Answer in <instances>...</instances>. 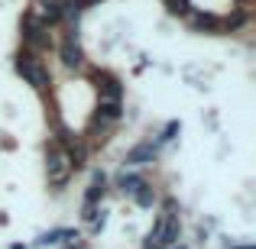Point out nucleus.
I'll return each instance as SVG.
<instances>
[{
    "label": "nucleus",
    "instance_id": "obj_15",
    "mask_svg": "<svg viewBox=\"0 0 256 249\" xmlns=\"http://www.w3.org/2000/svg\"><path fill=\"white\" fill-rule=\"evenodd\" d=\"M107 133H110V123H100V120H91V126H88V136H91L94 146L107 143Z\"/></svg>",
    "mask_w": 256,
    "mask_h": 249
},
{
    "label": "nucleus",
    "instance_id": "obj_14",
    "mask_svg": "<svg viewBox=\"0 0 256 249\" xmlns=\"http://www.w3.org/2000/svg\"><path fill=\"white\" fill-rule=\"evenodd\" d=\"M140 181H143V175H136V172H126V168L117 175V188H120L124 194H133V191L140 188Z\"/></svg>",
    "mask_w": 256,
    "mask_h": 249
},
{
    "label": "nucleus",
    "instance_id": "obj_22",
    "mask_svg": "<svg viewBox=\"0 0 256 249\" xmlns=\"http://www.w3.org/2000/svg\"><path fill=\"white\" fill-rule=\"evenodd\" d=\"M240 3H246V0H240Z\"/></svg>",
    "mask_w": 256,
    "mask_h": 249
},
{
    "label": "nucleus",
    "instance_id": "obj_2",
    "mask_svg": "<svg viewBox=\"0 0 256 249\" xmlns=\"http://www.w3.org/2000/svg\"><path fill=\"white\" fill-rule=\"evenodd\" d=\"M20 39H23V49L36 52V55H42V52L56 49V39H52V32L46 29V26L39 23V19L32 16L30 10L23 13V23H20Z\"/></svg>",
    "mask_w": 256,
    "mask_h": 249
},
{
    "label": "nucleus",
    "instance_id": "obj_9",
    "mask_svg": "<svg viewBox=\"0 0 256 249\" xmlns=\"http://www.w3.org/2000/svg\"><path fill=\"white\" fill-rule=\"evenodd\" d=\"M58 58H62L65 68H84L82 42H62V45H58Z\"/></svg>",
    "mask_w": 256,
    "mask_h": 249
},
{
    "label": "nucleus",
    "instance_id": "obj_20",
    "mask_svg": "<svg viewBox=\"0 0 256 249\" xmlns=\"http://www.w3.org/2000/svg\"><path fill=\"white\" fill-rule=\"evenodd\" d=\"M65 249H84V246H78V243H68V246H65Z\"/></svg>",
    "mask_w": 256,
    "mask_h": 249
},
{
    "label": "nucleus",
    "instance_id": "obj_5",
    "mask_svg": "<svg viewBox=\"0 0 256 249\" xmlns=\"http://www.w3.org/2000/svg\"><path fill=\"white\" fill-rule=\"evenodd\" d=\"M91 81H94V87H98L100 97H107V100H120V97H124V84H120V78H114L110 71L94 68L91 71Z\"/></svg>",
    "mask_w": 256,
    "mask_h": 249
},
{
    "label": "nucleus",
    "instance_id": "obj_11",
    "mask_svg": "<svg viewBox=\"0 0 256 249\" xmlns=\"http://www.w3.org/2000/svg\"><path fill=\"white\" fill-rule=\"evenodd\" d=\"M104 194H107V175L98 168V172L91 175L88 191H84V204H100V201H104Z\"/></svg>",
    "mask_w": 256,
    "mask_h": 249
},
{
    "label": "nucleus",
    "instance_id": "obj_6",
    "mask_svg": "<svg viewBox=\"0 0 256 249\" xmlns=\"http://www.w3.org/2000/svg\"><path fill=\"white\" fill-rule=\"evenodd\" d=\"M159 156V146L156 143H136L130 152L124 156V165L126 168H143V165H152Z\"/></svg>",
    "mask_w": 256,
    "mask_h": 249
},
{
    "label": "nucleus",
    "instance_id": "obj_1",
    "mask_svg": "<svg viewBox=\"0 0 256 249\" xmlns=\"http://www.w3.org/2000/svg\"><path fill=\"white\" fill-rule=\"evenodd\" d=\"M13 68H16V75L23 78V81L30 84L32 91H39V94L49 91V84H52V71H49V65H46L42 58L36 55V52L20 49V52H16V58H13Z\"/></svg>",
    "mask_w": 256,
    "mask_h": 249
},
{
    "label": "nucleus",
    "instance_id": "obj_4",
    "mask_svg": "<svg viewBox=\"0 0 256 249\" xmlns=\"http://www.w3.org/2000/svg\"><path fill=\"white\" fill-rule=\"evenodd\" d=\"M68 178H72V162H68V156H65L62 146L52 143L49 149H46V181H49V188L62 191V188L68 185Z\"/></svg>",
    "mask_w": 256,
    "mask_h": 249
},
{
    "label": "nucleus",
    "instance_id": "obj_12",
    "mask_svg": "<svg viewBox=\"0 0 256 249\" xmlns=\"http://www.w3.org/2000/svg\"><path fill=\"white\" fill-rule=\"evenodd\" d=\"M130 198H133V204H136V207H143V211H146V207H152V204L159 201V194H156V188H152L150 181L143 178V181H140V188L130 194Z\"/></svg>",
    "mask_w": 256,
    "mask_h": 249
},
{
    "label": "nucleus",
    "instance_id": "obj_13",
    "mask_svg": "<svg viewBox=\"0 0 256 249\" xmlns=\"http://www.w3.org/2000/svg\"><path fill=\"white\" fill-rule=\"evenodd\" d=\"M39 243L49 246V243H78V233L75 230H49L39 237Z\"/></svg>",
    "mask_w": 256,
    "mask_h": 249
},
{
    "label": "nucleus",
    "instance_id": "obj_10",
    "mask_svg": "<svg viewBox=\"0 0 256 249\" xmlns=\"http://www.w3.org/2000/svg\"><path fill=\"white\" fill-rule=\"evenodd\" d=\"M65 156H68V162H72V172L84 168V165H88V139L75 136L68 146H65Z\"/></svg>",
    "mask_w": 256,
    "mask_h": 249
},
{
    "label": "nucleus",
    "instance_id": "obj_21",
    "mask_svg": "<svg viewBox=\"0 0 256 249\" xmlns=\"http://www.w3.org/2000/svg\"><path fill=\"white\" fill-rule=\"evenodd\" d=\"M10 249H26V246H23V243H13V246H10Z\"/></svg>",
    "mask_w": 256,
    "mask_h": 249
},
{
    "label": "nucleus",
    "instance_id": "obj_19",
    "mask_svg": "<svg viewBox=\"0 0 256 249\" xmlns=\"http://www.w3.org/2000/svg\"><path fill=\"white\" fill-rule=\"evenodd\" d=\"M94 3H100V0H75L78 10H88V6H94Z\"/></svg>",
    "mask_w": 256,
    "mask_h": 249
},
{
    "label": "nucleus",
    "instance_id": "obj_17",
    "mask_svg": "<svg viewBox=\"0 0 256 249\" xmlns=\"http://www.w3.org/2000/svg\"><path fill=\"white\" fill-rule=\"evenodd\" d=\"M178 133H182V123H178V120H169V123H166V130H162V133H159V139H156V146H162V143H172V139H175V136H178Z\"/></svg>",
    "mask_w": 256,
    "mask_h": 249
},
{
    "label": "nucleus",
    "instance_id": "obj_7",
    "mask_svg": "<svg viewBox=\"0 0 256 249\" xmlns=\"http://www.w3.org/2000/svg\"><path fill=\"white\" fill-rule=\"evenodd\" d=\"M188 23H192L194 32H220V16L204 13V10H192L188 13Z\"/></svg>",
    "mask_w": 256,
    "mask_h": 249
},
{
    "label": "nucleus",
    "instance_id": "obj_3",
    "mask_svg": "<svg viewBox=\"0 0 256 249\" xmlns=\"http://www.w3.org/2000/svg\"><path fill=\"white\" fill-rule=\"evenodd\" d=\"M172 220H178V201L162 198V211H159V217H156V224H152L143 249H169V227H172Z\"/></svg>",
    "mask_w": 256,
    "mask_h": 249
},
{
    "label": "nucleus",
    "instance_id": "obj_16",
    "mask_svg": "<svg viewBox=\"0 0 256 249\" xmlns=\"http://www.w3.org/2000/svg\"><path fill=\"white\" fill-rule=\"evenodd\" d=\"M250 19V13L246 10H237L234 16H227V19H220V32H234V29H240V26Z\"/></svg>",
    "mask_w": 256,
    "mask_h": 249
},
{
    "label": "nucleus",
    "instance_id": "obj_18",
    "mask_svg": "<svg viewBox=\"0 0 256 249\" xmlns=\"http://www.w3.org/2000/svg\"><path fill=\"white\" fill-rule=\"evenodd\" d=\"M162 3L172 16H188V13H192V3H188V0H162Z\"/></svg>",
    "mask_w": 256,
    "mask_h": 249
},
{
    "label": "nucleus",
    "instance_id": "obj_8",
    "mask_svg": "<svg viewBox=\"0 0 256 249\" xmlns=\"http://www.w3.org/2000/svg\"><path fill=\"white\" fill-rule=\"evenodd\" d=\"M124 117V104L120 100H107V97H100L98 100V113H94V120H100V123H117V120Z\"/></svg>",
    "mask_w": 256,
    "mask_h": 249
}]
</instances>
